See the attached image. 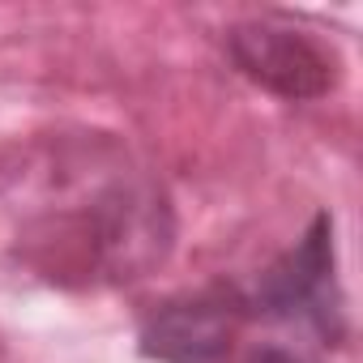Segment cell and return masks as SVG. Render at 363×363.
<instances>
[{
    "label": "cell",
    "mask_w": 363,
    "mask_h": 363,
    "mask_svg": "<svg viewBox=\"0 0 363 363\" xmlns=\"http://www.w3.org/2000/svg\"><path fill=\"white\" fill-rule=\"evenodd\" d=\"M333 214H316L303 240L282 252L257 282L248 312L274 320H308L320 337L342 333V291L333 274Z\"/></svg>",
    "instance_id": "cell-1"
},
{
    "label": "cell",
    "mask_w": 363,
    "mask_h": 363,
    "mask_svg": "<svg viewBox=\"0 0 363 363\" xmlns=\"http://www.w3.org/2000/svg\"><path fill=\"white\" fill-rule=\"evenodd\" d=\"M227 52L244 77L282 99H320L337 82V56L303 26L248 18L227 30Z\"/></svg>",
    "instance_id": "cell-2"
},
{
    "label": "cell",
    "mask_w": 363,
    "mask_h": 363,
    "mask_svg": "<svg viewBox=\"0 0 363 363\" xmlns=\"http://www.w3.org/2000/svg\"><path fill=\"white\" fill-rule=\"evenodd\" d=\"M244 316L248 299L235 286H206L197 295L167 299L141 325V354L158 363H214Z\"/></svg>",
    "instance_id": "cell-3"
},
{
    "label": "cell",
    "mask_w": 363,
    "mask_h": 363,
    "mask_svg": "<svg viewBox=\"0 0 363 363\" xmlns=\"http://www.w3.org/2000/svg\"><path fill=\"white\" fill-rule=\"evenodd\" d=\"M248 363H303L295 350H286V346H261Z\"/></svg>",
    "instance_id": "cell-4"
}]
</instances>
